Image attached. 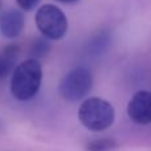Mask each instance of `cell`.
Instances as JSON below:
<instances>
[{
    "label": "cell",
    "mask_w": 151,
    "mask_h": 151,
    "mask_svg": "<svg viewBox=\"0 0 151 151\" xmlns=\"http://www.w3.org/2000/svg\"><path fill=\"white\" fill-rule=\"evenodd\" d=\"M50 50V42L49 39L47 37H39L36 39L31 45V49H29V53H31L32 58H42L44 56H47Z\"/></svg>",
    "instance_id": "9"
},
{
    "label": "cell",
    "mask_w": 151,
    "mask_h": 151,
    "mask_svg": "<svg viewBox=\"0 0 151 151\" xmlns=\"http://www.w3.org/2000/svg\"><path fill=\"white\" fill-rule=\"evenodd\" d=\"M80 122L90 131H104L113 125L115 111L109 101L99 97H90L78 109Z\"/></svg>",
    "instance_id": "2"
},
{
    "label": "cell",
    "mask_w": 151,
    "mask_h": 151,
    "mask_svg": "<svg viewBox=\"0 0 151 151\" xmlns=\"http://www.w3.org/2000/svg\"><path fill=\"white\" fill-rule=\"evenodd\" d=\"M36 25L42 36L49 40H60L68 32L65 13L53 4H44L36 12Z\"/></svg>",
    "instance_id": "3"
},
{
    "label": "cell",
    "mask_w": 151,
    "mask_h": 151,
    "mask_svg": "<svg viewBox=\"0 0 151 151\" xmlns=\"http://www.w3.org/2000/svg\"><path fill=\"white\" fill-rule=\"evenodd\" d=\"M109 45H110V35L107 32H101L91 40L90 52L93 55H101L109 48Z\"/></svg>",
    "instance_id": "10"
},
{
    "label": "cell",
    "mask_w": 151,
    "mask_h": 151,
    "mask_svg": "<svg viewBox=\"0 0 151 151\" xmlns=\"http://www.w3.org/2000/svg\"><path fill=\"white\" fill-rule=\"evenodd\" d=\"M40 1H41V0H16L17 5L20 7V9L25 11V12L35 9V8L40 4Z\"/></svg>",
    "instance_id": "11"
},
{
    "label": "cell",
    "mask_w": 151,
    "mask_h": 151,
    "mask_svg": "<svg viewBox=\"0 0 151 151\" xmlns=\"http://www.w3.org/2000/svg\"><path fill=\"white\" fill-rule=\"evenodd\" d=\"M20 47L17 44L5 45L0 49V80H4L12 73L16 68Z\"/></svg>",
    "instance_id": "7"
},
{
    "label": "cell",
    "mask_w": 151,
    "mask_h": 151,
    "mask_svg": "<svg viewBox=\"0 0 151 151\" xmlns=\"http://www.w3.org/2000/svg\"><path fill=\"white\" fill-rule=\"evenodd\" d=\"M58 3H63V4H74V3L80 1V0H56Z\"/></svg>",
    "instance_id": "12"
},
{
    "label": "cell",
    "mask_w": 151,
    "mask_h": 151,
    "mask_svg": "<svg viewBox=\"0 0 151 151\" xmlns=\"http://www.w3.org/2000/svg\"><path fill=\"white\" fill-rule=\"evenodd\" d=\"M25 25L24 13L19 9H7L0 15V33L5 39H16Z\"/></svg>",
    "instance_id": "6"
},
{
    "label": "cell",
    "mask_w": 151,
    "mask_h": 151,
    "mask_svg": "<svg viewBox=\"0 0 151 151\" xmlns=\"http://www.w3.org/2000/svg\"><path fill=\"white\" fill-rule=\"evenodd\" d=\"M0 8H1V0H0Z\"/></svg>",
    "instance_id": "13"
},
{
    "label": "cell",
    "mask_w": 151,
    "mask_h": 151,
    "mask_svg": "<svg viewBox=\"0 0 151 151\" xmlns=\"http://www.w3.org/2000/svg\"><path fill=\"white\" fill-rule=\"evenodd\" d=\"M127 115L137 125L151 123V91H137L127 105Z\"/></svg>",
    "instance_id": "5"
},
{
    "label": "cell",
    "mask_w": 151,
    "mask_h": 151,
    "mask_svg": "<svg viewBox=\"0 0 151 151\" xmlns=\"http://www.w3.org/2000/svg\"><path fill=\"white\" fill-rule=\"evenodd\" d=\"M118 147V142L113 138H97L86 145L88 151H113Z\"/></svg>",
    "instance_id": "8"
},
{
    "label": "cell",
    "mask_w": 151,
    "mask_h": 151,
    "mask_svg": "<svg viewBox=\"0 0 151 151\" xmlns=\"http://www.w3.org/2000/svg\"><path fill=\"white\" fill-rule=\"evenodd\" d=\"M93 88V74L86 68H76L61 80L58 91L68 102L83 99Z\"/></svg>",
    "instance_id": "4"
},
{
    "label": "cell",
    "mask_w": 151,
    "mask_h": 151,
    "mask_svg": "<svg viewBox=\"0 0 151 151\" xmlns=\"http://www.w3.org/2000/svg\"><path fill=\"white\" fill-rule=\"evenodd\" d=\"M41 80V64L36 58H29L15 68L11 78V91L19 101H29L37 94Z\"/></svg>",
    "instance_id": "1"
}]
</instances>
